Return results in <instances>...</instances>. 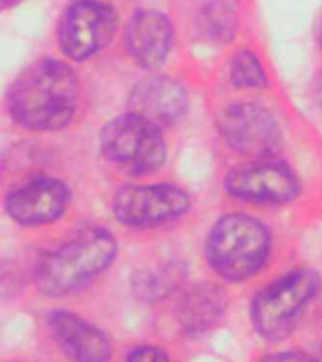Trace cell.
Instances as JSON below:
<instances>
[{"mask_svg":"<svg viewBox=\"0 0 322 362\" xmlns=\"http://www.w3.org/2000/svg\"><path fill=\"white\" fill-rule=\"evenodd\" d=\"M202 23L205 34L217 42H228L236 34V13L222 2L209 4L202 13Z\"/></svg>","mask_w":322,"mask_h":362,"instance_id":"16","label":"cell"},{"mask_svg":"<svg viewBox=\"0 0 322 362\" xmlns=\"http://www.w3.org/2000/svg\"><path fill=\"white\" fill-rule=\"evenodd\" d=\"M225 189L237 200L254 204H287L302 192L298 174L285 163H249L232 168Z\"/></svg>","mask_w":322,"mask_h":362,"instance_id":"9","label":"cell"},{"mask_svg":"<svg viewBox=\"0 0 322 362\" xmlns=\"http://www.w3.org/2000/svg\"><path fill=\"white\" fill-rule=\"evenodd\" d=\"M117 28V13L98 0H76L59 23V45L73 61H83L112 42Z\"/></svg>","mask_w":322,"mask_h":362,"instance_id":"6","label":"cell"},{"mask_svg":"<svg viewBox=\"0 0 322 362\" xmlns=\"http://www.w3.org/2000/svg\"><path fill=\"white\" fill-rule=\"evenodd\" d=\"M271 238L262 221L245 214H230L213 225L205 243L209 266L230 283L245 281L266 264Z\"/></svg>","mask_w":322,"mask_h":362,"instance_id":"3","label":"cell"},{"mask_svg":"<svg viewBox=\"0 0 322 362\" xmlns=\"http://www.w3.org/2000/svg\"><path fill=\"white\" fill-rule=\"evenodd\" d=\"M260 362H318L307 353L302 351H281V353H271L264 356Z\"/></svg>","mask_w":322,"mask_h":362,"instance_id":"19","label":"cell"},{"mask_svg":"<svg viewBox=\"0 0 322 362\" xmlns=\"http://www.w3.org/2000/svg\"><path fill=\"white\" fill-rule=\"evenodd\" d=\"M126 362H169L166 353L155 345H140L129 353Z\"/></svg>","mask_w":322,"mask_h":362,"instance_id":"18","label":"cell"},{"mask_svg":"<svg viewBox=\"0 0 322 362\" xmlns=\"http://www.w3.org/2000/svg\"><path fill=\"white\" fill-rule=\"evenodd\" d=\"M49 328L56 345L73 362H107L112 358V341L100 328L68 311L49 315Z\"/></svg>","mask_w":322,"mask_h":362,"instance_id":"12","label":"cell"},{"mask_svg":"<svg viewBox=\"0 0 322 362\" xmlns=\"http://www.w3.org/2000/svg\"><path fill=\"white\" fill-rule=\"evenodd\" d=\"M70 200L66 185L53 177H36L11 192L6 211L19 225H44L59 219Z\"/></svg>","mask_w":322,"mask_h":362,"instance_id":"11","label":"cell"},{"mask_svg":"<svg viewBox=\"0 0 322 362\" xmlns=\"http://www.w3.org/2000/svg\"><path fill=\"white\" fill-rule=\"evenodd\" d=\"M191 208V198L175 185L123 187L113 198V214L129 226H155L179 219Z\"/></svg>","mask_w":322,"mask_h":362,"instance_id":"8","label":"cell"},{"mask_svg":"<svg viewBox=\"0 0 322 362\" xmlns=\"http://www.w3.org/2000/svg\"><path fill=\"white\" fill-rule=\"evenodd\" d=\"M129 107L130 113L162 129L185 115L189 96L177 79L169 76H149L134 85Z\"/></svg>","mask_w":322,"mask_h":362,"instance_id":"10","label":"cell"},{"mask_svg":"<svg viewBox=\"0 0 322 362\" xmlns=\"http://www.w3.org/2000/svg\"><path fill=\"white\" fill-rule=\"evenodd\" d=\"M179 279L181 274L175 266H162L155 272L140 274L136 288L145 298H160L164 294H168V291H172L179 283Z\"/></svg>","mask_w":322,"mask_h":362,"instance_id":"17","label":"cell"},{"mask_svg":"<svg viewBox=\"0 0 322 362\" xmlns=\"http://www.w3.org/2000/svg\"><path fill=\"white\" fill-rule=\"evenodd\" d=\"M115 253L117 242L112 232L100 226H85L38 260L34 279L47 296L76 293L107 270Z\"/></svg>","mask_w":322,"mask_h":362,"instance_id":"2","label":"cell"},{"mask_svg":"<svg viewBox=\"0 0 322 362\" xmlns=\"http://www.w3.org/2000/svg\"><path fill=\"white\" fill-rule=\"evenodd\" d=\"M321 291V276L311 268H296L268 283L253 298L251 321L266 341H282Z\"/></svg>","mask_w":322,"mask_h":362,"instance_id":"4","label":"cell"},{"mask_svg":"<svg viewBox=\"0 0 322 362\" xmlns=\"http://www.w3.org/2000/svg\"><path fill=\"white\" fill-rule=\"evenodd\" d=\"M100 144L107 160L126 174H151L166 160V141L160 129L130 112L104 127Z\"/></svg>","mask_w":322,"mask_h":362,"instance_id":"5","label":"cell"},{"mask_svg":"<svg viewBox=\"0 0 322 362\" xmlns=\"http://www.w3.org/2000/svg\"><path fill=\"white\" fill-rule=\"evenodd\" d=\"M318 40H321V45H322V27H321V30H318Z\"/></svg>","mask_w":322,"mask_h":362,"instance_id":"22","label":"cell"},{"mask_svg":"<svg viewBox=\"0 0 322 362\" xmlns=\"http://www.w3.org/2000/svg\"><path fill=\"white\" fill-rule=\"evenodd\" d=\"M79 85L72 68L42 59L23 70L8 93L13 121L28 130H59L78 107Z\"/></svg>","mask_w":322,"mask_h":362,"instance_id":"1","label":"cell"},{"mask_svg":"<svg viewBox=\"0 0 322 362\" xmlns=\"http://www.w3.org/2000/svg\"><path fill=\"white\" fill-rule=\"evenodd\" d=\"M230 79L239 89H258V87H264L268 81L260 59L253 51L247 49L239 51L232 59Z\"/></svg>","mask_w":322,"mask_h":362,"instance_id":"15","label":"cell"},{"mask_svg":"<svg viewBox=\"0 0 322 362\" xmlns=\"http://www.w3.org/2000/svg\"><path fill=\"white\" fill-rule=\"evenodd\" d=\"M217 130L226 146L245 157H266L281 141V129L270 110L254 102H236L217 115Z\"/></svg>","mask_w":322,"mask_h":362,"instance_id":"7","label":"cell"},{"mask_svg":"<svg viewBox=\"0 0 322 362\" xmlns=\"http://www.w3.org/2000/svg\"><path fill=\"white\" fill-rule=\"evenodd\" d=\"M174 44V27L164 13L141 10L132 16L126 27V47L140 66L158 68L166 61Z\"/></svg>","mask_w":322,"mask_h":362,"instance_id":"13","label":"cell"},{"mask_svg":"<svg viewBox=\"0 0 322 362\" xmlns=\"http://www.w3.org/2000/svg\"><path fill=\"white\" fill-rule=\"evenodd\" d=\"M226 310L225 291L213 283L194 285L177 304V322L189 336L208 332L220 321Z\"/></svg>","mask_w":322,"mask_h":362,"instance_id":"14","label":"cell"},{"mask_svg":"<svg viewBox=\"0 0 322 362\" xmlns=\"http://www.w3.org/2000/svg\"><path fill=\"white\" fill-rule=\"evenodd\" d=\"M315 98L318 102V106L322 107V72L316 76V81H315Z\"/></svg>","mask_w":322,"mask_h":362,"instance_id":"20","label":"cell"},{"mask_svg":"<svg viewBox=\"0 0 322 362\" xmlns=\"http://www.w3.org/2000/svg\"><path fill=\"white\" fill-rule=\"evenodd\" d=\"M4 4H13V2H17V0H2Z\"/></svg>","mask_w":322,"mask_h":362,"instance_id":"21","label":"cell"}]
</instances>
